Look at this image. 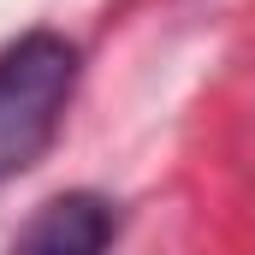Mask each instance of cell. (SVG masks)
<instances>
[{"mask_svg":"<svg viewBox=\"0 0 255 255\" xmlns=\"http://www.w3.org/2000/svg\"><path fill=\"white\" fill-rule=\"evenodd\" d=\"M119 238V214L113 202L89 190H71L54 196L24 232H18V250H42V255H89V250H107Z\"/></svg>","mask_w":255,"mask_h":255,"instance_id":"2","label":"cell"},{"mask_svg":"<svg viewBox=\"0 0 255 255\" xmlns=\"http://www.w3.org/2000/svg\"><path fill=\"white\" fill-rule=\"evenodd\" d=\"M77 89V48L54 30H30L0 54V184L30 172Z\"/></svg>","mask_w":255,"mask_h":255,"instance_id":"1","label":"cell"}]
</instances>
